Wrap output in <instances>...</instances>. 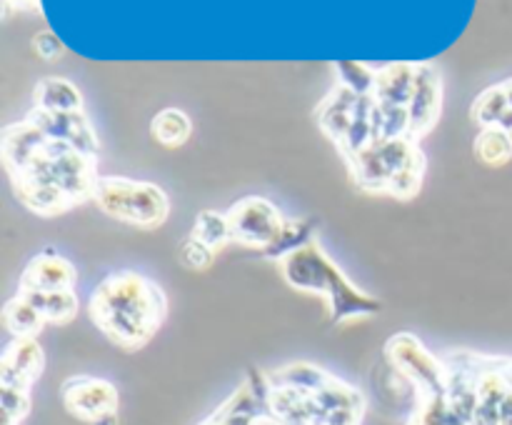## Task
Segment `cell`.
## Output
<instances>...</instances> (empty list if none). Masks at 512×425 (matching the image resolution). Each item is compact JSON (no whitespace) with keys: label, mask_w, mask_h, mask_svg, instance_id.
<instances>
[{"label":"cell","mask_w":512,"mask_h":425,"mask_svg":"<svg viewBox=\"0 0 512 425\" xmlns=\"http://www.w3.org/2000/svg\"><path fill=\"white\" fill-rule=\"evenodd\" d=\"M88 313L110 343L135 350L158 333L168 313V298L148 275L120 270L95 285Z\"/></svg>","instance_id":"cell-1"},{"label":"cell","mask_w":512,"mask_h":425,"mask_svg":"<svg viewBox=\"0 0 512 425\" xmlns=\"http://www.w3.org/2000/svg\"><path fill=\"white\" fill-rule=\"evenodd\" d=\"M280 273H283L285 283L293 285L300 293L323 295L333 325H343L355 318H373L383 310V303L360 290L333 263V258L325 253L318 240L280 260Z\"/></svg>","instance_id":"cell-2"},{"label":"cell","mask_w":512,"mask_h":425,"mask_svg":"<svg viewBox=\"0 0 512 425\" xmlns=\"http://www.w3.org/2000/svg\"><path fill=\"white\" fill-rule=\"evenodd\" d=\"M15 183H38L53 185L63 190L70 203L80 205L85 200H93L95 185H98V158L73 148L70 143L58 138H45L38 153L33 155L28 165L20 173L10 175Z\"/></svg>","instance_id":"cell-3"},{"label":"cell","mask_w":512,"mask_h":425,"mask_svg":"<svg viewBox=\"0 0 512 425\" xmlns=\"http://www.w3.org/2000/svg\"><path fill=\"white\" fill-rule=\"evenodd\" d=\"M93 203L108 218L135 228H158L170 213V198L160 185L123 178V175H100Z\"/></svg>","instance_id":"cell-4"},{"label":"cell","mask_w":512,"mask_h":425,"mask_svg":"<svg viewBox=\"0 0 512 425\" xmlns=\"http://www.w3.org/2000/svg\"><path fill=\"white\" fill-rule=\"evenodd\" d=\"M355 185L365 193H385L393 188L395 180L408 170L425 165V153L418 140L413 138H388L370 143L353 158L345 160Z\"/></svg>","instance_id":"cell-5"},{"label":"cell","mask_w":512,"mask_h":425,"mask_svg":"<svg viewBox=\"0 0 512 425\" xmlns=\"http://www.w3.org/2000/svg\"><path fill=\"white\" fill-rule=\"evenodd\" d=\"M385 355L398 368L400 375L418 388L420 398H435L448 393V370L440 358L428 353L413 333H398L385 345Z\"/></svg>","instance_id":"cell-6"},{"label":"cell","mask_w":512,"mask_h":425,"mask_svg":"<svg viewBox=\"0 0 512 425\" xmlns=\"http://www.w3.org/2000/svg\"><path fill=\"white\" fill-rule=\"evenodd\" d=\"M228 218L230 228H233V243L255 250L268 248L288 220L280 213L278 205L263 195L240 198L238 203L230 205Z\"/></svg>","instance_id":"cell-7"},{"label":"cell","mask_w":512,"mask_h":425,"mask_svg":"<svg viewBox=\"0 0 512 425\" xmlns=\"http://www.w3.org/2000/svg\"><path fill=\"white\" fill-rule=\"evenodd\" d=\"M268 373L250 370L248 380L200 425H263L268 420Z\"/></svg>","instance_id":"cell-8"},{"label":"cell","mask_w":512,"mask_h":425,"mask_svg":"<svg viewBox=\"0 0 512 425\" xmlns=\"http://www.w3.org/2000/svg\"><path fill=\"white\" fill-rule=\"evenodd\" d=\"M60 400L65 410L78 420L93 423L100 415L118 410V388L103 378L93 375H73L60 388Z\"/></svg>","instance_id":"cell-9"},{"label":"cell","mask_w":512,"mask_h":425,"mask_svg":"<svg viewBox=\"0 0 512 425\" xmlns=\"http://www.w3.org/2000/svg\"><path fill=\"white\" fill-rule=\"evenodd\" d=\"M410 138H425L443 113V78L435 63H418L413 98H410Z\"/></svg>","instance_id":"cell-10"},{"label":"cell","mask_w":512,"mask_h":425,"mask_svg":"<svg viewBox=\"0 0 512 425\" xmlns=\"http://www.w3.org/2000/svg\"><path fill=\"white\" fill-rule=\"evenodd\" d=\"M25 118H28L30 123L38 125V128L43 130L45 135H50V138L65 140V143H70L73 148L98 158V135H95L93 125L85 118L83 110H75V113H50V110L33 108Z\"/></svg>","instance_id":"cell-11"},{"label":"cell","mask_w":512,"mask_h":425,"mask_svg":"<svg viewBox=\"0 0 512 425\" xmlns=\"http://www.w3.org/2000/svg\"><path fill=\"white\" fill-rule=\"evenodd\" d=\"M365 98H368V95H360L355 93V90L345 88V85L335 83V88L325 95L323 103L315 110V120H318L320 130H323L338 148L345 143V138H348L350 128H353Z\"/></svg>","instance_id":"cell-12"},{"label":"cell","mask_w":512,"mask_h":425,"mask_svg":"<svg viewBox=\"0 0 512 425\" xmlns=\"http://www.w3.org/2000/svg\"><path fill=\"white\" fill-rule=\"evenodd\" d=\"M75 280V265L58 250L45 248L25 263L18 290H73Z\"/></svg>","instance_id":"cell-13"},{"label":"cell","mask_w":512,"mask_h":425,"mask_svg":"<svg viewBox=\"0 0 512 425\" xmlns=\"http://www.w3.org/2000/svg\"><path fill=\"white\" fill-rule=\"evenodd\" d=\"M45 355L38 338H13L0 363V385L3 388L28 390L43 373Z\"/></svg>","instance_id":"cell-14"},{"label":"cell","mask_w":512,"mask_h":425,"mask_svg":"<svg viewBox=\"0 0 512 425\" xmlns=\"http://www.w3.org/2000/svg\"><path fill=\"white\" fill-rule=\"evenodd\" d=\"M418 63H388L378 68L373 98L380 108H408L415 88Z\"/></svg>","instance_id":"cell-15"},{"label":"cell","mask_w":512,"mask_h":425,"mask_svg":"<svg viewBox=\"0 0 512 425\" xmlns=\"http://www.w3.org/2000/svg\"><path fill=\"white\" fill-rule=\"evenodd\" d=\"M33 108L50 110V113H75V110H83V95L73 80L48 75L35 83Z\"/></svg>","instance_id":"cell-16"},{"label":"cell","mask_w":512,"mask_h":425,"mask_svg":"<svg viewBox=\"0 0 512 425\" xmlns=\"http://www.w3.org/2000/svg\"><path fill=\"white\" fill-rule=\"evenodd\" d=\"M33 308L40 310L45 323L65 325L78 313V295L75 290H18Z\"/></svg>","instance_id":"cell-17"},{"label":"cell","mask_w":512,"mask_h":425,"mask_svg":"<svg viewBox=\"0 0 512 425\" xmlns=\"http://www.w3.org/2000/svg\"><path fill=\"white\" fill-rule=\"evenodd\" d=\"M315 233H318V220L315 218H298V220H285V225L280 228V233L275 235L273 243L268 248L258 250L260 258L265 260H283L288 258L295 250L305 248L308 243H313Z\"/></svg>","instance_id":"cell-18"},{"label":"cell","mask_w":512,"mask_h":425,"mask_svg":"<svg viewBox=\"0 0 512 425\" xmlns=\"http://www.w3.org/2000/svg\"><path fill=\"white\" fill-rule=\"evenodd\" d=\"M190 133H193V123H190L188 113H183L180 108H163L150 120V135L155 143L165 145V148H180L183 143H188Z\"/></svg>","instance_id":"cell-19"},{"label":"cell","mask_w":512,"mask_h":425,"mask_svg":"<svg viewBox=\"0 0 512 425\" xmlns=\"http://www.w3.org/2000/svg\"><path fill=\"white\" fill-rule=\"evenodd\" d=\"M473 153L480 163L490 165V168H500L512 160V133L503 130L500 125H490V128H480L475 135Z\"/></svg>","instance_id":"cell-20"},{"label":"cell","mask_w":512,"mask_h":425,"mask_svg":"<svg viewBox=\"0 0 512 425\" xmlns=\"http://www.w3.org/2000/svg\"><path fill=\"white\" fill-rule=\"evenodd\" d=\"M3 325L13 338H38V333L45 325V318L40 315L38 308H33L18 293L3 305Z\"/></svg>","instance_id":"cell-21"},{"label":"cell","mask_w":512,"mask_h":425,"mask_svg":"<svg viewBox=\"0 0 512 425\" xmlns=\"http://www.w3.org/2000/svg\"><path fill=\"white\" fill-rule=\"evenodd\" d=\"M190 235L218 253L220 248L233 243V228H230L228 213H220V210H203V213H198V218H195Z\"/></svg>","instance_id":"cell-22"},{"label":"cell","mask_w":512,"mask_h":425,"mask_svg":"<svg viewBox=\"0 0 512 425\" xmlns=\"http://www.w3.org/2000/svg\"><path fill=\"white\" fill-rule=\"evenodd\" d=\"M510 103L508 95H505L503 83L490 85L485 88L478 98L473 100V108H470V118L478 128H490V125H498L503 120V115L508 113Z\"/></svg>","instance_id":"cell-23"},{"label":"cell","mask_w":512,"mask_h":425,"mask_svg":"<svg viewBox=\"0 0 512 425\" xmlns=\"http://www.w3.org/2000/svg\"><path fill=\"white\" fill-rule=\"evenodd\" d=\"M333 70L338 75L340 85L360 95H373L375 78H378V70L375 68L365 63H355V60H340V63H333Z\"/></svg>","instance_id":"cell-24"},{"label":"cell","mask_w":512,"mask_h":425,"mask_svg":"<svg viewBox=\"0 0 512 425\" xmlns=\"http://www.w3.org/2000/svg\"><path fill=\"white\" fill-rule=\"evenodd\" d=\"M178 260L188 270H205V268H210V265H213L215 250L208 248L205 243H200V240L193 238V235H188V240L180 245Z\"/></svg>","instance_id":"cell-25"},{"label":"cell","mask_w":512,"mask_h":425,"mask_svg":"<svg viewBox=\"0 0 512 425\" xmlns=\"http://www.w3.org/2000/svg\"><path fill=\"white\" fill-rule=\"evenodd\" d=\"M0 410H3V418L15 420V423H20L23 418H28V413H30L28 390L3 388V385H0Z\"/></svg>","instance_id":"cell-26"},{"label":"cell","mask_w":512,"mask_h":425,"mask_svg":"<svg viewBox=\"0 0 512 425\" xmlns=\"http://www.w3.org/2000/svg\"><path fill=\"white\" fill-rule=\"evenodd\" d=\"M30 45H33V53L43 60H58L65 53V45L60 43V38L53 30H38L33 40H30Z\"/></svg>","instance_id":"cell-27"},{"label":"cell","mask_w":512,"mask_h":425,"mask_svg":"<svg viewBox=\"0 0 512 425\" xmlns=\"http://www.w3.org/2000/svg\"><path fill=\"white\" fill-rule=\"evenodd\" d=\"M90 425H118V410H113V413H105L100 415L98 420H93Z\"/></svg>","instance_id":"cell-28"},{"label":"cell","mask_w":512,"mask_h":425,"mask_svg":"<svg viewBox=\"0 0 512 425\" xmlns=\"http://www.w3.org/2000/svg\"><path fill=\"white\" fill-rule=\"evenodd\" d=\"M500 373L505 375V380H508L512 388V358H500Z\"/></svg>","instance_id":"cell-29"},{"label":"cell","mask_w":512,"mask_h":425,"mask_svg":"<svg viewBox=\"0 0 512 425\" xmlns=\"http://www.w3.org/2000/svg\"><path fill=\"white\" fill-rule=\"evenodd\" d=\"M500 128L503 130H508V133H512V108H508V113L503 115V120H500Z\"/></svg>","instance_id":"cell-30"},{"label":"cell","mask_w":512,"mask_h":425,"mask_svg":"<svg viewBox=\"0 0 512 425\" xmlns=\"http://www.w3.org/2000/svg\"><path fill=\"white\" fill-rule=\"evenodd\" d=\"M503 90H505V95H508V103H510V108H512V78L503 80Z\"/></svg>","instance_id":"cell-31"}]
</instances>
